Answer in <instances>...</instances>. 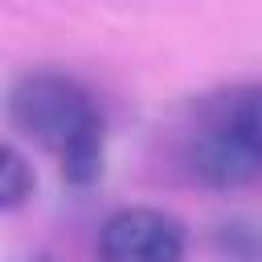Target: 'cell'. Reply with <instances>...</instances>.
Segmentation results:
<instances>
[{
  "label": "cell",
  "instance_id": "cell-6",
  "mask_svg": "<svg viewBox=\"0 0 262 262\" xmlns=\"http://www.w3.org/2000/svg\"><path fill=\"white\" fill-rule=\"evenodd\" d=\"M33 168L29 160L16 151V147H4L0 151V205L4 209H20L29 196H33Z\"/></svg>",
  "mask_w": 262,
  "mask_h": 262
},
{
  "label": "cell",
  "instance_id": "cell-3",
  "mask_svg": "<svg viewBox=\"0 0 262 262\" xmlns=\"http://www.w3.org/2000/svg\"><path fill=\"white\" fill-rule=\"evenodd\" d=\"M184 164L196 180L213 184V188H237L246 180H254L262 168L258 160L242 147V139L209 111L201 106V119L196 127L188 131V143H184Z\"/></svg>",
  "mask_w": 262,
  "mask_h": 262
},
{
  "label": "cell",
  "instance_id": "cell-1",
  "mask_svg": "<svg viewBox=\"0 0 262 262\" xmlns=\"http://www.w3.org/2000/svg\"><path fill=\"white\" fill-rule=\"evenodd\" d=\"M8 119L20 135L37 139L53 156L74 147L90 131L106 127L90 90L78 78L57 74V70H33L16 78V86L8 90Z\"/></svg>",
  "mask_w": 262,
  "mask_h": 262
},
{
  "label": "cell",
  "instance_id": "cell-4",
  "mask_svg": "<svg viewBox=\"0 0 262 262\" xmlns=\"http://www.w3.org/2000/svg\"><path fill=\"white\" fill-rule=\"evenodd\" d=\"M237 139L242 147L258 160L262 168V86H237V90H225L217 98L205 102Z\"/></svg>",
  "mask_w": 262,
  "mask_h": 262
},
{
  "label": "cell",
  "instance_id": "cell-7",
  "mask_svg": "<svg viewBox=\"0 0 262 262\" xmlns=\"http://www.w3.org/2000/svg\"><path fill=\"white\" fill-rule=\"evenodd\" d=\"M20 262H53V258H45V254H37V258H20Z\"/></svg>",
  "mask_w": 262,
  "mask_h": 262
},
{
  "label": "cell",
  "instance_id": "cell-2",
  "mask_svg": "<svg viewBox=\"0 0 262 262\" xmlns=\"http://www.w3.org/2000/svg\"><path fill=\"white\" fill-rule=\"evenodd\" d=\"M102 262H184V225L160 209H119L98 229Z\"/></svg>",
  "mask_w": 262,
  "mask_h": 262
},
{
  "label": "cell",
  "instance_id": "cell-5",
  "mask_svg": "<svg viewBox=\"0 0 262 262\" xmlns=\"http://www.w3.org/2000/svg\"><path fill=\"white\" fill-rule=\"evenodd\" d=\"M213 242L225 262H262V225L258 221H225V225H217Z\"/></svg>",
  "mask_w": 262,
  "mask_h": 262
}]
</instances>
